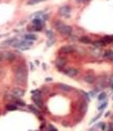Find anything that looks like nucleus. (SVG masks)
Segmentation results:
<instances>
[{
	"mask_svg": "<svg viewBox=\"0 0 113 131\" xmlns=\"http://www.w3.org/2000/svg\"><path fill=\"white\" fill-rule=\"evenodd\" d=\"M15 80L18 84L24 85L27 81V69L24 65H19L15 69Z\"/></svg>",
	"mask_w": 113,
	"mask_h": 131,
	"instance_id": "nucleus-1",
	"label": "nucleus"
},
{
	"mask_svg": "<svg viewBox=\"0 0 113 131\" xmlns=\"http://www.w3.org/2000/svg\"><path fill=\"white\" fill-rule=\"evenodd\" d=\"M55 30L58 31L60 34H62V35L64 36H70L72 34V27L70 25H67L65 24L64 22H62L61 20H55L54 23H53Z\"/></svg>",
	"mask_w": 113,
	"mask_h": 131,
	"instance_id": "nucleus-2",
	"label": "nucleus"
},
{
	"mask_svg": "<svg viewBox=\"0 0 113 131\" xmlns=\"http://www.w3.org/2000/svg\"><path fill=\"white\" fill-rule=\"evenodd\" d=\"M59 15L64 17V18H69L71 15V6L69 5H63L59 9Z\"/></svg>",
	"mask_w": 113,
	"mask_h": 131,
	"instance_id": "nucleus-3",
	"label": "nucleus"
},
{
	"mask_svg": "<svg viewBox=\"0 0 113 131\" xmlns=\"http://www.w3.org/2000/svg\"><path fill=\"white\" fill-rule=\"evenodd\" d=\"M75 50V47L72 45H64L60 48V54L62 55H69V54H72Z\"/></svg>",
	"mask_w": 113,
	"mask_h": 131,
	"instance_id": "nucleus-4",
	"label": "nucleus"
},
{
	"mask_svg": "<svg viewBox=\"0 0 113 131\" xmlns=\"http://www.w3.org/2000/svg\"><path fill=\"white\" fill-rule=\"evenodd\" d=\"M11 94H12L13 96H15V98H17V99H20V98H22V96L24 95V89L19 88V87H16V88L12 89Z\"/></svg>",
	"mask_w": 113,
	"mask_h": 131,
	"instance_id": "nucleus-5",
	"label": "nucleus"
},
{
	"mask_svg": "<svg viewBox=\"0 0 113 131\" xmlns=\"http://www.w3.org/2000/svg\"><path fill=\"white\" fill-rule=\"evenodd\" d=\"M64 73L66 75H68L69 78H74L75 75L79 74V70H77L76 68H74V67H69V68L64 69Z\"/></svg>",
	"mask_w": 113,
	"mask_h": 131,
	"instance_id": "nucleus-6",
	"label": "nucleus"
},
{
	"mask_svg": "<svg viewBox=\"0 0 113 131\" xmlns=\"http://www.w3.org/2000/svg\"><path fill=\"white\" fill-rule=\"evenodd\" d=\"M84 81L86 82L87 84H93L94 82L96 81V78H95V75L93 73H86L84 75Z\"/></svg>",
	"mask_w": 113,
	"mask_h": 131,
	"instance_id": "nucleus-7",
	"label": "nucleus"
},
{
	"mask_svg": "<svg viewBox=\"0 0 113 131\" xmlns=\"http://www.w3.org/2000/svg\"><path fill=\"white\" fill-rule=\"evenodd\" d=\"M16 41V38H10V39H6L4 40L3 42H1L0 44V48H5V47H10L13 45V43Z\"/></svg>",
	"mask_w": 113,
	"mask_h": 131,
	"instance_id": "nucleus-8",
	"label": "nucleus"
},
{
	"mask_svg": "<svg viewBox=\"0 0 113 131\" xmlns=\"http://www.w3.org/2000/svg\"><path fill=\"white\" fill-rule=\"evenodd\" d=\"M33 101L35 102V104L38 108H43V101L41 99V95L37 94V95H34L33 96Z\"/></svg>",
	"mask_w": 113,
	"mask_h": 131,
	"instance_id": "nucleus-9",
	"label": "nucleus"
},
{
	"mask_svg": "<svg viewBox=\"0 0 113 131\" xmlns=\"http://www.w3.org/2000/svg\"><path fill=\"white\" fill-rule=\"evenodd\" d=\"M55 65L56 67L59 68V69H62V68H64V66L66 65V59L63 58V57H60L55 60Z\"/></svg>",
	"mask_w": 113,
	"mask_h": 131,
	"instance_id": "nucleus-10",
	"label": "nucleus"
},
{
	"mask_svg": "<svg viewBox=\"0 0 113 131\" xmlns=\"http://www.w3.org/2000/svg\"><path fill=\"white\" fill-rule=\"evenodd\" d=\"M58 88H60L62 91H65V92H68V91H71L72 90V87L71 86H69V85H67V84H63V83H59L58 85Z\"/></svg>",
	"mask_w": 113,
	"mask_h": 131,
	"instance_id": "nucleus-11",
	"label": "nucleus"
},
{
	"mask_svg": "<svg viewBox=\"0 0 113 131\" xmlns=\"http://www.w3.org/2000/svg\"><path fill=\"white\" fill-rule=\"evenodd\" d=\"M2 57L6 60H9V61H14L16 59V55L14 54V53H11V51H6L2 55Z\"/></svg>",
	"mask_w": 113,
	"mask_h": 131,
	"instance_id": "nucleus-12",
	"label": "nucleus"
},
{
	"mask_svg": "<svg viewBox=\"0 0 113 131\" xmlns=\"http://www.w3.org/2000/svg\"><path fill=\"white\" fill-rule=\"evenodd\" d=\"M101 40H102L103 42H104V44H105V45H106V44H110V43H113V35H107V36L103 37Z\"/></svg>",
	"mask_w": 113,
	"mask_h": 131,
	"instance_id": "nucleus-13",
	"label": "nucleus"
},
{
	"mask_svg": "<svg viewBox=\"0 0 113 131\" xmlns=\"http://www.w3.org/2000/svg\"><path fill=\"white\" fill-rule=\"evenodd\" d=\"M104 58L108 59V60H110V61H113V50H111V49L106 50V51L104 53Z\"/></svg>",
	"mask_w": 113,
	"mask_h": 131,
	"instance_id": "nucleus-14",
	"label": "nucleus"
},
{
	"mask_svg": "<svg viewBox=\"0 0 113 131\" xmlns=\"http://www.w3.org/2000/svg\"><path fill=\"white\" fill-rule=\"evenodd\" d=\"M79 40H80V42H81V43H84V44L92 43V41H91V39H90L89 37H87V36H83V37L79 38Z\"/></svg>",
	"mask_w": 113,
	"mask_h": 131,
	"instance_id": "nucleus-15",
	"label": "nucleus"
},
{
	"mask_svg": "<svg viewBox=\"0 0 113 131\" xmlns=\"http://www.w3.org/2000/svg\"><path fill=\"white\" fill-rule=\"evenodd\" d=\"M33 25H35V26H43V19L35 18L33 20Z\"/></svg>",
	"mask_w": 113,
	"mask_h": 131,
	"instance_id": "nucleus-16",
	"label": "nucleus"
},
{
	"mask_svg": "<svg viewBox=\"0 0 113 131\" xmlns=\"http://www.w3.org/2000/svg\"><path fill=\"white\" fill-rule=\"evenodd\" d=\"M24 39L27 41H35V40H37V36L34 35V34H26L24 36Z\"/></svg>",
	"mask_w": 113,
	"mask_h": 131,
	"instance_id": "nucleus-17",
	"label": "nucleus"
},
{
	"mask_svg": "<svg viewBox=\"0 0 113 131\" xmlns=\"http://www.w3.org/2000/svg\"><path fill=\"white\" fill-rule=\"evenodd\" d=\"M46 0H28L27 1V5H35V4H38L40 2H44Z\"/></svg>",
	"mask_w": 113,
	"mask_h": 131,
	"instance_id": "nucleus-18",
	"label": "nucleus"
},
{
	"mask_svg": "<svg viewBox=\"0 0 113 131\" xmlns=\"http://www.w3.org/2000/svg\"><path fill=\"white\" fill-rule=\"evenodd\" d=\"M18 109V106L16 104H9L6 105V110H9V111H14V110H17Z\"/></svg>",
	"mask_w": 113,
	"mask_h": 131,
	"instance_id": "nucleus-19",
	"label": "nucleus"
},
{
	"mask_svg": "<svg viewBox=\"0 0 113 131\" xmlns=\"http://www.w3.org/2000/svg\"><path fill=\"white\" fill-rule=\"evenodd\" d=\"M105 44H104V42L102 40H100V41H95V42H93V46H94V48H101V47H103Z\"/></svg>",
	"mask_w": 113,
	"mask_h": 131,
	"instance_id": "nucleus-20",
	"label": "nucleus"
},
{
	"mask_svg": "<svg viewBox=\"0 0 113 131\" xmlns=\"http://www.w3.org/2000/svg\"><path fill=\"white\" fill-rule=\"evenodd\" d=\"M46 36L49 40L52 41L53 40V32L52 31H46Z\"/></svg>",
	"mask_w": 113,
	"mask_h": 131,
	"instance_id": "nucleus-21",
	"label": "nucleus"
},
{
	"mask_svg": "<svg viewBox=\"0 0 113 131\" xmlns=\"http://www.w3.org/2000/svg\"><path fill=\"white\" fill-rule=\"evenodd\" d=\"M106 98H107V93H106V92H102V93L98 94L97 100H98V101H104Z\"/></svg>",
	"mask_w": 113,
	"mask_h": 131,
	"instance_id": "nucleus-22",
	"label": "nucleus"
},
{
	"mask_svg": "<svg viewBox=\"0 0 113 131\" xmlns=\"http://www.w3.org/2000/svg\"><path fill=\"white\" fill-rule=\"evenodd\" d=\"M28 108H30V110H32V111L34 112V113H36V114H40V112H39V110L37 109V108H35L33 105H30V106H28Z\"/></svg>",
	"mask_w": 113,
	"mask_h": 131,
	"instance_id": "nucleus-23",
	"label": "nucleus"
},
{
	"mask_svg": "<svg viewBox=\"0 0 113 131\" xmlns=\"http://www.w3.org/2000/svg\"><path fill=\"white\" fill-rule=\"evenodd\" d=\"M107 102H105V103H103V104L102 105H100V106H98V110H103V109H105L106 107H107Z\"/></svg>",
	"mask_w": 113,
	"mask_h": 131,
	"instance_id": "nucleus-24",
	"label": "nucleus"
},
{
	"mask_svg": "<svg viewBox=\"0 0 113 131\" xmlns=\"http://www.w3.org/2000/svg\"><path fill=\"white\" fill-rule=\"evenodd\" d=\"M47 131H58V129L54 128V127L51 126V125H48V127H47Z\"/></svg>",
	"mask_w": 113,
	"mask_h": 131,
	"instance_id": "nucleus-25",
	"label": "nucleus"
},
{
	"mask_svg": "<svg viewBox=\"0 0 113 131\" xmlns=\"http://www.w3.org/2000/svg\"><path fill=\"white\" fill-rule=\"evenodd\" d=\"M101 116H102V113H100V114H97V115L95 116V118H94V119H92V120H91V123H90V124H92V123H94L95 121H97L98 119H100V118H101Z\"/></svg>",
	"mask_w": 113,
	"mask_h": 131,
	"instance_id": "nucleus-26",
	"label": "nucleus"
},
{
	"mask_svg": "<svg viewBox=\"0 0 113 131\" xmlns=\"http://www.w3.org/2000/svg\"><path fill=\"white\" fill-rule=\"evenodd\" d=\"M16 105H21V106H25V103L23 101H20V100H17L16 101Z\"/></svg>",
	"mask_w": 113,
	"mask_h": 131,
	"instance_id": "nucleus-27",
	"label": "nucleus"
},
{
	"mask_svg": "<svg viewBox=\"0 0 113 131\" xmlns=\"http://www.w3.org/2000/svg\"><path fill=\"white\" fill-rule=\"evenodd\" d=\"M106 128H107V126H106V124H105V123H102V125H101V129H102L103 131H105V130H106Z\"/></svg>",
	"mask_w": 113,
	"mask_h": 131,
	"instance_id": "nucleus-28",
	"label": "nucleus"
},
{
	"mask_svg": "<svg viewBox=\"0 0 113 131\" xmlns=\"http://www.w3.org/2000/svg\"><path fill=\"white\" fill-rule=\"evenodd\" d=\"M108 130H113V123H110L109 124V129Z\"/></svg>",
	"mask_w": 113,
	"mask_h": 131,
	"instance_id": "nucleus-29",
	"label": "nucleus"
},
{
	"mask_svg": "<svg viewBox=\"0 0 113 131\" xmlns=\"http://www.w3.org/2000/svg\"><path fill=\"white\" fill-rule=\"evenodd\" d=\"M45 81H46V82H50V81H51V78H46Z\"/></svg>",
	"mask_w": 113,
	"mask_h": 131,
	"instance_id": "nucleus-30",
	"label": "nucleus"
},
{
	"mask_svg": "<svg viewBox=\"0 0 113 131\" xmlns=\"http://www.w3.org/2000/svg\"><path fill=\"white\" fill-rule=\"evenodd\" d=\"M2 59H3V57H2V55H0V62L2 61Z\"/></svg>",
	"mask_w": 113,
	"mask_h": 131,
	"instance_id": "nucleus-31",
	"label": "nucleus"
},
{
	"mask_svg": "<svg viewBox=\"0 0 113 131\" xmlns=\"http://www.w3.org/2000/svg\"><path fill=\"white\" fill-rule=\"evenodd\" d=\"M77 2H83V1H86V0H76Z\"/></svg>",
	"mask_w": 113,
	"mask_h": 131,
	"instance_id": "nucleus-32",
	"label": "nucleus"
},
{
	"mask_svg": "<svg viewBox=\"0 0 113 131\" xmlns=\"http://www.w3.org/2000/svg\"><path fill=\"white\" fill-rule=\"evenodd\" d=\"M111 89L113 90V81H112V83H111Z\"/></svg>",
	"mask_w": 113,
	"mask_h": 131,
	"instance_id": "nucleus-33",
	"label": "nucleus"
},
{
	"mask_svg": "<svg viewBox=\"0 0 113 131\" xmlns=\"http://www.w3.org/2000/svg\"><path fill=\"white\" fill-rule=\"evenodd\" d=\"M108 131H113V130H108Z\"/></svg>",
	"mask_w": 113,
	"mask_h": 131,
	"instance_id": "nucleus-34",
	"label": "nucleus"
},
{
	"mask_svg": "<svg viewBox=\"0 0 113 131\" xmlns=\"http://www.w3.org/2000/svg\"><path fill=\"white\" fill-rule=\"evenodd\" d=\"M0 37H1V35H0Z\"/></svg>",
	"mask_w": 113,
	"mask_h": 131,
	"instance_id": "nucleus-35",
	"label": "nucleus"
}]
</instances>
